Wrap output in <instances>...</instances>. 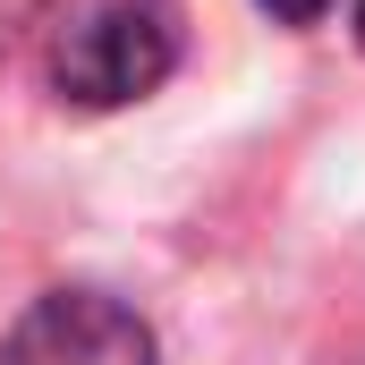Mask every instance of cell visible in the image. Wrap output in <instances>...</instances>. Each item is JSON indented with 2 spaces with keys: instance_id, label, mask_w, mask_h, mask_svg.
<instances>
[{
  "instance_id": "4",
  "label": "cell",
  "mask_w": 365,
  "mask_h": 365,
  "mask_svg": "<svg viewBox=\"0 0 365 365\" xmlns=\"http://www.w3.org/2000/svg\"><path fill=\"white\" fill-rule=\"evenodd\" d=\"M357 34H365V0H357Z\"/></svg>"
},
{
  "instance_id": "1",
  "label": "cell",
  "mask_w": 365,
  "mask_h": 365,
  "mask_svg": "<svg viewBox=\"0 0 365 365\" xmlns=\"http://www.w3.org/2000/svg\"><path fill=\"white\" fill-rule=\"evenodd\" d=\"M170 60H179V0H86L51 43V77L68 102H136L170 77Z\"/></svg>"
},
{
  "instance_id": "2",
  "label": "cell",
  "mask_w": 365,
  "mask_h": 365,
  "mask_svg": "<svg viewBox=\"0 0 365 365\" xmlns=\"http://www.w3.org/2000/svg\"><path fill=\"white\" fill-rule=\"evenodd\" d=\"M0 365H153V340L128 306H110L93 289H60L9 331Z\"/></svg>"
},
{
  "instance_id": "3",
  "label": "cell",
  "mask_w": 365,
  "mask_h": 365,
  "mask_svg": "<svg viewBox=\"0 0 365 365\" xmlns=\"http://www.w3.org/2000/svg\"><path fill=\"white\" fill-rule=\"evenodd\" d=\"M264 9H272L280 26H314V17H323V9H331V0H264Z\"/></svg>"
}]
</instances>
